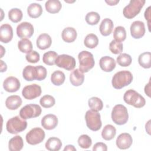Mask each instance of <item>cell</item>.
Here are the masks:
<instances>
[{
    "instance_id": "obj_1",
    "label": "cell",
    "mask_w": 151,
    "mask_h": 151,
    "mask_svg": "<svg viewBox=\"0 0 151 151\" xmlns=\"http://www.w3.org/2000/svg\"><path fill=\"white\" fill-rule=\"evenodd\" d=\"M133 78V75L129 71H120L113 76L111 81L112 86L116 89H121L130 84Z\"/></svg>"
},
{
    "instance_id": "obj_2",
    "label": "cell",
    "mask_w": 151,
    "mask_h": 151,
    "mask_svg": "<svg viewBox=\"0 0 151 151\" xmlns=\"http://www.w3.org/2000/svg\"><path fill=\"white\" fill-rule=\"evenodd\" d=\"M124 101L136 108H141L146 104L145 98L135 90L130 89L126 91L123 96Z\"/></svg>"
},
{
    "instance_id": "obj_3",
    "label": "cell",
    "mask_w": 151,
    "mask_h": 151,
    "mask_svg": "<svg viewBox=\"0 0 151 151\" xmlns=\"http://www.w3.org/2000/svg\"><path fill=\"white\" fill-rule=\"evenodd\" d=\"M129 119V114L127 108L122 104L114 106L111 111V119L113 122L118 125H123L127 123Z\"/></svg>"
},
{
    "instance_id": "obj_4",
    "label": "cell",
    "mask_w": 151,
    "mask_h": 151,
    "mask_svg": "<svg viewBox=\"0 0 151 151\" xmlns=\"http://www.w3.org/2000/svg\"><path fill=\"white\" fill-rule=\"evenodd\" d=\"M27 126V121L18 116L9 119L6 124L7 131L11 134H17L21 132L26 129Z\"/></svg>"
},
{
    "instance_id": "obj_5",
    "label": "cell",
    "mask_w": 151,
    "mask_h": 151,
    "mask_svg": "<svg viewBox=\"0 0 151 151\" xmlns=\"http://www.w3.org/2000/svg\"><path fill=\"white\" fill-rule=\"evenodd\" d=\"M80 66L79 70L81 72L87 73L94 66V59L93 55L87 51H82L78 55Z\"/></svg>"
},
{
    "instance_id": "obj_6",
    "label": "cell",
    "mask_w": 151,
    "mask_h": 151,
    "mask_svg": "<svg viewBox=\"0 0 151 151\" xmlns=\"http://www.w3.org/2000/svg\"><path fill=\"white\" fill-rule=\"evenodd\" d=\"M145 2V0H131L123 9V14L124 17L132 19L136 17L140 12Z\"/></svg>"
},
{
    "instance_id": "obj_7",
    "label": "cell",
    "mask_w": 151,
    "mask_h": 151,
    "mask_svg": "<svg viewBox=\"0 0 151 151\" xmlns=\"http://www.w3.org/2000/svg\"><path fill=\"white\" fill-rule=\"evenodd\" d=\"M85 120L87 127L93 131L99 130L102 125L100 114L98 111L87 110L85 114Z\"/></svg>"
},
{
    "instance_id": "obj_8",
    "label": "cell",
    "mask_w": 151,
    "mask_h": 151,
    "mask_svg": "<svg viewBox=\"0 0 151 151\" xmlns=\"http://www.w3.org/2000/svg\"><path fill=\"white\" fill-rule=\"evenodd\" d=\"M41 107L35 104H29L23 107L19 111V116L24 119L38 117L41 114Z\"/></svg>"
},
{
    "instance_id": "obj_9",
    "label": "cell",
    "mask_w": 151,
    "mask_h": 151,
    "mask_svg": "<svg viewBox=\"0 0 151 151\" xmlns=\"http://www.w3.org/2000/svg\"><path fill=\"white\" fill-rule=\"evenodd\" d=\"M26 141L31 145H35L41 143L45 138L44 131L40 127L32 129L26 134Z\"/></svg>"
},
{
    "instance_id": "obj_10",
    "label": "cell",
    "mask_w": 151,
    "mask_h": 151,
    "mask_svg": "<svg viewBox=\"0 0 151 151\" xmlns=\"http://www.w3.org/2000/svg\"><path fill=\"white\" fill-rule=\"evenodd\" d=\"M55 64L58 67L64 68L67 70H72L74 68L76 63L73 57L67 54H61L57 57Z\"/></svg>"
},
{
    "instance_id": "obj_11",
    "label": "cell",
    "mask_w": 151,
    "mask_h": 151,
    "mask_svg": "<svg viewBox=\"0 0 151 151\" xmlns=\"http://www.w3.org/2000/svg\"><path fill=\"white\" fill-rule=\"evenodd\" d=\"M41 91V88L39 85L32 84L24 87L22 91V94L25 99L32 100L39 97Z\"/></svg>"
},
{
    "instance_id": "obj_12",
    "label": "cell",
    "mask_w": 151,
    "mask_h": 151,
    "mask_svg": "<svg viewBox=\"0 0 151 151\" xmlns=\"http://www.w3.org/2000/svg\"><path fill=\"white\" fill-rule=\"evenodd\" d=\"M33 25L28 22H22L17 27V34L21 38H30L34 34Z\"/></svg>"
},
{
    "instance_id": "obj_13",
    "label": "cell",
    "mask_w": 151,
    "mask_h": 151,
    "mask_svg": "<svg viewBox=\"0 0 151 151\" xmlns=\"http://www.w3.org/2000/svg\"><path fill=\"white\" fill-rule=\"evenodd\" d=\"M130 34L133 38L139 39L142 38L145 33V27L143 22L135 21L130 25Z\"/></svg>"
},
{
    "instance_id": "obj_14",
    "label": "cell",
    "mask_w": 151,
    "mask_h": 151,
    "mask_svg": "<svg viewBox=\"0 0 151 151\" xmlns=\"http://www.w3.org/2000/svg\"><path fill=\"white\" fill-rule=\"evenodd\" d=\"M21 87L19 80L13 76L7 77L3 83V87L5 91L13 93L17 91Z\"/></svg>"
},
{
    "instance_id": "obj_15",
    "label": "cell",
    "mask_w": 151,
    "mask_h": 151,
    "mask_svg": "<svg viewBox=\"0 0 151 151\" xmlns=\"http://www.w3.org/2000/svg\"><path fill=\"white\" fill-rule=\"evenodd\" d=\"M133 142L132 137L129 133H123L118 136L117 137L116 143L120 149H127L129 148Z\"/></svg>"
},
{
    "instance_id": "obj_16",
    "label": "cell",
    "mask_w": 151,
    "mask_h": 151,
    "mask_svg": "<svg viewBox=\"0 0 151 151\" xmlns=\"http://www.w3.org/2000/svg\"><path fill=\"white\" fill-rule=\"evenodd\" d=\"M13 37V30L11 25L2 24L0 27V41L4 43H8Z\"/></svg>"
},
{
    "instance_id": "obj_17",
    "label": "cell",
    "mask_w": 151,
    "mask_h": 151,
    "mask_svg": "<svg viewBox=\"0 0 151 151\" xmlns=\"http://www.w3.org/2000/svg\"><path fill=\"white\" fill-rule=\"evenodd\" d=\"M58 124L57 117L52 114L44 116L41 119V125L46 130H52L55 128Z\"/></svg>"
},
{
    "instance_id": "obj_18",
    "label": "cell",
    "mask_w": 151,
    "mask_h": 151,
    "mask_svg": "<svg viewBox=\"0 0 151 151\" xmlns=\"http://www.w3.org/2000/svg\"><path fill=\"white\" fill-rule=\"evenodd\" d=\"M99 65L102 70L106 72H111L116 67L114 59L109 56H104L99 61Z\"/></svg>"
},
{
    "instance_id": "obj_19",
    "label": "cell",
    "mask_w": 151,
    "mask_h": 151,
    "mask_svg": "<svg viewBox=\"0 0 151 151\" xmlns=\"http://www.w3.org/2000/svg\"><path fill=\"white\" fill-rule=\"evenodd\" d=\"M51 38L47 34H40L36 41L37 47L42 50L48 48L51 46Z\"/></svg>"
},
{
    "instance_id": "obj_20",
    "label": "cell",
    "mask_w": 151,
    "mask_h": 151,
    "mask_svg": "<svg viewBox=\"0 0 151 151\" xmlns=\"http://www.w3.org/2000/svg\"><path fill=\"white\" fill-rule=\"evenodd\" d=\"M84 80V76L79 69H76L73 71L70 75V81L74 86H81Z\"/></svg>"
},
{
    "instance_id": "obj_21",
    "label": "cell",
    "mask_w": 151,
    "mask_h": 151,
    "mask_svg": "<svg viewBox=\"0 0 151 151\" xmlns=\"http://www.w3.org/2000/svg\"><path fill=\"white\" fill-rule=\"evenodd\" d=\"M22 104L21 98L17 95H12L7 97L5 101L6 107L12 110L17 109Z\"/></svg>"
},
{
    "instance_id": "obj_22",
    "label": "cell",
    "mask_w": 151,
    "mask_h": 151,
    "mask_svg": "<svg viewBox=\"0 0 151 151\" xmlns=\"http://www.w3.org/2000/svg\"><path fill=\"white\" fill-rule=\"evenodd\" d=\"M113 22L110 18H104L101 22L99 27L100 32L103 36L110 35L113 29Z\"/></svg>"
},
{
    "instance_id": "obj_23",
    "label": "cell",
    "mask_w": 151,
    "mask_h": 151,
    "mask_svg": "<svg viewBox=\"0 0 151 151\" xmlns=\"http://www.w3.org/2000/svg\"><path fill=\"white\" fill-rule=\"evenodd\" d=\"M77 33L76 30L73 27H67L64 28L61 34L63 40L66 42H72L77 38Z\"/></svg>"
},
{
    "instance_id": "obj_24",
    "label": "cell",
    "mask_w": 151,
    "mask_h": 151,
    "mask_svg": "<svg viewBox=\"0 0 151 151\" xmlns=\"http://www.w3.org/2000/svg\"><path fill=\"white\" fill-rule=\"evenodd\" d=\"M24 146L22 138L20 136H15L11 138L8 143V148L10 151H19Z\"/></svg>"
},
{
    "instance_id": "obj_25",
    "label": "cell",
    "mask_w": 151,
    "mask_h": 151,
    "mask_svg": "<svg viewBox=\"0 0 151 151\" xmlns=\"http://www.w3.org/2000/svg\"><path fill=\"white\" fill-rule=\"evenodd\" d=\"M45 148L50 151H58L62 146V142L59 138L51 137L45 143Z\"/></svg>"
},
{
    "instance_id": "obj_26",
    "label": "cell",
    "mask_w": 151,
    "mask_h": 151,
    "mask_svg": "<svg viewBox=\"0 0 151 151\" xmlns=\"http://www.w3.org/2000/svg\"><path fill=\"white\" fill-rule=\"evenodd\" d=\"M27 12L31 18H37L41 15L42 13V8L40 4L37 3H32L28 6L27 8Z\"/></svg>"
},
{
    "instance_id": "obj_27",
    "label": "cell",
    "mask_w": 151,
    "mask_h": 151,
    "mask_svg": "<svg viewBox=\"0 0 151 151\" xmlns=\"http://www.w3.org/2000/svg\"><path fill=\"white\" fill-rule=\"evenodd\" d=\"M45 7L49 13L55 14L60 11L62 5L58 0H48L45 2Z\"/></svg>"
},
{
    "instance_id": "obj_28",
    "label": "cell",
    "mask_w": 151,
    "mask_h": 151,
    "mask_svg": "<svg viewBox=\"0 0 151 151\" xmlns=\"http://www.w3.org/2000/svg\"><path fill=\"white\" fill-rule=\"evenodd\" d=\"M22 76L24 78L28 81H31L37 78V69L35 67L32 65L26 66L22 71Z\"/></svg>"
},
{
    "instance_id": "obj_29",
    "label": "cell",
    "mask_w": 151,
    "mask_h": 151,
    "mask_svg": "<svg viewBox=\"0 0 151 151\" xmlns=\"http://www.w3.org/2000/svg\"><path fill=\"white\" fill-rule=\"evenodd\" d=\"M116 134V129L111 124L106 125L101 132V136L106 140H110L113 139Z\"/></svg>"
},
{
    "instance_id": "obj_30",
    "label": "cell",
    "mask_w": 151,
    "mask_h": 151,
    "mask_svg": "<svg viewBox=\"0 0 151 151\" xmlns=\"http://www.w3.org/2000/svg\"><path fill=\"white\" fill-rule=\"evenodd\" d=\"M151 54L150 52H145L139 55L138 62L140 66L145 68H149L151 67L150 64Z\"/></svg>"
},
{
    "instance_id": "obj_31",
    "label": "cell",
    "mask_w": 151,
    "mask_h": 151,
    "mask_svg": "<svg viewBox=\"0 0 151 151\" xmlns=\"http://www.w3.org/2000/svg\"><path fill=\"white\" fill-rule=\"evenodd\" d=\"M65 77L64 73L60 70L55 71L51 76V81L52 83L57 86L63 84L65 81Z\"/></svg>"
},
{
    "instance_id": "obj_32",
    "label": "cell",
    "mask_w": 151,
    "mask_h": 151,
    "mask_svg": "<svg viewBox=\"0 0 151 151\" xmlns=\"http://www.w3.org/2000/svg\"><path fill=\"white\" fill-rule=\"evenodd\" d=\"M88 104L91 110L95 111H100L103 107V101L97 97H93L90 98L88 101Z\"/></svg>"
},
{
    "instance_id": "obj_33",
    "label": "cell",
    "mask_w": 151,
    "mask_h": 151,
    "mask_svg": "<svg viewBox=\"0 0 151 151\" xmlns=\"http://www.w3.org/2000/svg\"><path fill=\"white\" fill-rule=\"evenodd\" d=\"M18 47L22 52L28 54L32 51V44L29 40L27 38H23L18 42Z\"/></svg>"
},
{
    "instance_id": "obj_34",
    "label": "cell",
    "mask_w": 151,
    "mask_h": 151,
    "mask_svg": "<svg viewBox=\"0 0 151 151\" xmlns=\"http://www.w3.org/2000/svg\"><path fill=\"white\" fill-rule=\"evenodd\" d=\"M58 57V54L54 51H49L44 54L42 57L43 62L48 65H53L55 64V60Z\"/></svg>"
},
{
    "instance_id": "obj_35",
    "label": "cell",
    "mask_w": 151,
    "mask_h": 151,
    "mask_svg": "<svg viewBox=\"0 0 151 151\" xmlns=\"http://www.w3.org/2000/svg\"><path fill=\"white\" fill-rule=\"evenodd\" d=\"M84 44L88 48H94L99 44L98 37L94 34H89L84 38Z\"/></svg>"
},
{
    "instance_id": "obj_36",
    "label": "cell",
    "mask_w": 151,
    "mask_h": 151,
    "mask_svg": "<svg viewBox=\"0 0 151 151\" xmlns=\"http://www.w3.org/2000/svg\"><path fill=\"white\" fill-rule=\"evenodd\" d=\"M113 37L114 38V40L118 42L124 41L126 38V31L125 28L122 26L116 27L113 31Z\"/></svg>"
},
{
    "instance_id": "obj_37",
    "label": "cell",
    "mask_w": 151,
    "mask_h": 151,
    "mask_svg": "<svg viewBox=\"0 0 151 151\" xmlns=\"http://www.w3.org/2000/svg\"><path fill=\"white\" fill-rule=\"evenodd\" d=\"M22 16L23 14L21 10L17 8H12L8 12V17L9 19L15 23L20 21L22 18Z\"/></svg>"
},
{
    "instance_id": "obj_38",
    "label": "cell",
    "mask_w": 151,
    "mask_h": 151,
    "mask_svg": "<svg viewBox=\"0 0 151 151\" xmlns=\"http://www.w3.org/2000/svg\"><path fill=\"white\" fill-rule=\"evenodd\" d=\"M132 61V57L126 53L121 54L117 57V63L122 67H127L130 65Z\"/></svg>"
},
{
    "instance_id": "obj_39",
    "label": "cell",
    "mask_w": 151,
    "mask_h": 151,
    "mask_svg": "<svg viewBox=\"0 0 151 151\" xmlns=\"http://www.w3.org/2000/svg\"><path fill=\"white\" fill-rule=\"evenodd\" d=\"M85 19L88 24L94 25L99 22L100 19V16L97 12L92 11L87 14L85 17Z\"/></svg>"
},
{
    "instance_id": "obj_40",
    "label": "cell",
    "mask_w": 151,
    "mask_h": 151,
    "mask_svg": "<svg viewBox=\"0 0 151 151\" xmlns=\"http://www.w3.org/2000/svg\"><path fill=\"white\" fill-rule=\"evenodd\" d=\"M40 104L44 108H50L55 104V99L50 95H45L42 96L40 100Z\"/></svg>"
},
{
    "instance_id": "obj_41",
    "label": "cell",
    "mask_w": 151,
    "mask_h": 151,
    "mask_svg": "<svg viewBox=\"0 0 151 151\" xmlns=\"http://www.w3.org/2000/svg\"><path fill=\"white\" fill-rule=\"evenodd\" d=\"M78 144L83 149H88L91 146L92 140L88 135L82 134L78 139Z\"/></svg>"
},
{
    "instance_id": "obj_42",
    "label": "cell",
    "mask_w": 151,
    "mask_h": 151,
    "mask_svg": "<svg viewBox=\"0 0 151 151\" xmlns=\"http://www.w3.org/2000/svg\"><path fill=\"white\" fill-rule=\"evenodd\" d=\"M123 44L120 42L116 41V40H112L109 44V50L113 54H120L123 51Z\"/></svg>"
},
{
    "instance_id": "obj_43",
    "label": "cell",
    "mask_w": 151,
    "mask_h": 151,
    "mask_svg": "<svg viewBox=\"0 0 151 151\" xmlns=\"http://www.w3.org/2000/svg\"><path fill=\"white\" fill-rule=\"evenodd\" d=\"M37 69V78L38 81H41L46 78L47 71L46 68L42 65H37L35 67Z\"/></svg>"
},
{
    "instance_id": "obj_44",
    "label": "cell",
    "mask_w": 151,
    "mask_h": 151,
    "mask_svg": "<svg viewBox=\"0 0 151 151\" xmlns=\"http://www.w3.org/2000/svg\"><path fill=\"white\" fill-rule=\"evenodd\" d=\"M26 60L31 63H36L40 60V54L36 51H31L25 55Z\"/></svg>"
},
{
    "instance_id": "obj_45",
    "label": "cell",
    "mask_w": 151,
    "mask_h": 151,
    "mask_svg": "<svg viewBox=\"0 0 151 151\" xmlns=\"http://www.w3.org/2000/svg\"><path fill=\"white\" fill-rule=\"evenodd\" d=\"M107 150V145L104 143H102V142H98V143H96L93 147V150L94 151H100V150H101V151H106Z\"/></svg>"
},
{
    "instance_id": "obj_46",
    "label": "cell",
    "mask_w": 151,
    "mask_h": 151,
    "mask_svg": "<svg viewBox=\"0 0 151 151\" xmlns=\"http://www.w3.org/2000/svg\"><path fill=\"white\" fill-rule=\"evenodd\" d=\"M150 6H149L145 12V17L146 19L147 20L149 24H149H150ZM150 31V29H149Z\"/></svg>"
},
{
    "instance_id": "obj_47",
    "label": "cell",
    "mask_w": 151,
    "mask_h": 151,
    "mask_svg": "<svg viewBox=\"0 0 151 151\" xmlns=\"http://www.w3.org/2000/svg\"><path fill=\"white\" fill-rule=\"evenodd\" d=\"M150 81L148 83V84H147L145 87V93L149 96L150 97Z\"/></svg>"
},
{
    "instance_id": "obj_48",
    "label": "cell",
    "mask_w": 151,
    "mask_h": 151,
    "mask_svg": "<svg viewBox=\"0 0 151 151\" xmlns=\"http://www.w3.org/2000/svg\"><path fill=\"white\" fill-rule=\"evenodd\" d=\"M64 150L65 151V150H71V151H76V147L73 146V145H67L64 149Z\"/></svg>"
},
{
    "instance_id": "obj_49",
    "label": "cell",
    "mask_w": 151,
    "mask_h": 151,
    "mask_svg": "<svg viewBox=\"0 0 151 151\" xmlns=\"http://www.w3.org/2000/svg\"><path fill=\"white\" fill-rule=\"evenodd\" d=\"M1 72H4L6 70V68H7V66H6V64L4 63V61L2 60H1Z\"/></svg>"
},
{
    "instance_id": "obj_50",
    "label": "cell",
    "mask_w": 151,
    "mask_h": 151,
    "mask_svg": "<svg viewBox=\"0 0 151 151\" xmlns=\"http://www.w3.org/2000/svg\"><path fill=\"white\" fill-rule=\"evenodd\" d=\"M107 4H108L109 5H115L117 3H119V1L118 0H114V1H105Z\"/></svg>"
}]
</instances>
